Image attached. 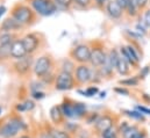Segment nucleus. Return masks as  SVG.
<instances>
[{
  "mask_svg": "<svg viewBox=\"0 0 150 138\" xmlns=\"http://www.w3.org/2000/svg\"><path fill=\"white\" fill-rule=\"evenodd\" d=\"M12 18L22 26H26L35 20V12L26 5H16L12 9Z\"/></svg>",
  "mask_w": 150,
  "mask_h": 138,
  "instance_id": "obj_1",
  "label": "nucleus"
},
{
  "mask_svg": "<svg viewBox=\"0 0 150 138\" xmlns=\"http://www.w3.org/2000/svg\"><path fill=\"white\" fill-rule=\"evenodd\" d=\"M32 8L41 16H50L57 11V5L54 0H30Z\"/></svg>",
  "mask_w": 150,
  "mask_h": 138,
  "instance_id": "obj_2",
  "label": "nucleus"
},
{
  "mask_svg": "<svg viewBox=\"0 0 150 138\" xmlns=\"http://www.w3.org/2000/svg\"><path fill=\"white\" fill-rule=\"evenodd\" d=\"M23 128H25V123L20 118L13 117L2 125V128L0 129V136L2 138H12L16 136L18 132Z\"/></svg>",
  "mask_w": 150,
  "mask_h": 138,
  "instance_id": "obj_3",
  "label": "nucleus"
},
{
  "mask_svg": "<svg viewBox=\"0 0 150 138\" xmlns=\"http://www.w3.org/2000/svg\"><path fill=\"white\" fill-rule=\"evenodd\" d=\"M75 86V77L72 73L62 71L55 80V88L57 91H69Z\"/></svg>",
  "mask_w": 150,
  "mask_h": 138,
  "instance_id": "obj_4",
  "label": "nucleus"
},
{
  "mask_svg": "<svg viewBox=\"0 0 150 138\" xmlns=\"http://www.w3.org/2000/svg\"><path fill=\"white\" fill-rule=\"evenodd\" d=\"M71 57L72 59L80 63V64H86L91 61V49L85 45V44H79L71 51Z\"/></svg>",
  "mask_w": 150,
  "mask_h": 138,
  "instance_id": "obj_5",
  "label": "nucleus"
},
{
  "mask_svg": "<svg viewBox=\"0 0 150 138\" xmlns=\"http://www.w3.org/2000/svg\"><path fill=\"white\" fill-rule=\"evenodd\" d=\"M51 65H52V64H51L50 57H48V56H41L38 61L35 62L34 72H35V74H36L38 77L42 78V77H44L45 74L49 73Z\"/></svg>",
  "mask_w": 150,
  "mask_h": 138,
  "instance_id": "obj_6",
  "label": "nucleus"
},
{
  "mask_svg": "<svg viewBox=\"0 0 150 138\" xmlns=\"http://www.w3.org/2000/svg\"><path fill=\"white\" fill-rule=\"evenodd\" d=\"M33 64V58L32 56H25L20 59H16V62L14 63V70L18 74H26Z\"/></svg>",
  "mask_w": 150,
  "mask_h": 138,
  "instance_id": "obj_7",
  "label": "nucleus"
},
{
  "mask_svg": "<svg viewBox=\"0 0 150 138\" xmlns=\"http://www.w3.org/2000/svg\"><path fill=\"white\" fill-rule=\"evenodd\" d=\"M107 59L106 54L101 48H94L91 50V61L90 63L96 68H101Z\"/></svg>",
  "mask_w": 150,
  "mask_h": 138,
  "instance_id": "obj_8",
  "label": "nucleus"
},
{
  "mask_svg": "<svg viewBox=\"0 0 150 138\" xmlns=\"http://www.w3.org/2000/svg\"><path fill=\"white\" fill-rule=\"evenodd\" d=\"M23 45H25V49L27 51V54H33L38 50V44H40V39L36 35L34 34H28L26 35L23 38H21Z\"/></svg>",
  "mask_w": 150,
  "mask_h": 138,
  "instance_id": "obj_9",
  "label": "nucleus"
},
{
  "mask_svg": "<svg viewBox=\"0 0 150 138\" xmlns=\"http://www.w3.org/2000/svg\"><path fill=\"white\" fill-rule=\"evenodd\" d=\"M75 78L79 84H85L91 80V70L85 64H80L75 70Z\"/></svg>",
  "mask_w": 150,
  "mask_h": 138,
  "instance_id": "obj_10",
  "label": "nucleus"
},
{
  "mask_svg": "<svg viewBox=\"0 0 150 138\" xmlns=\"http://www.w3.org/2000/svg\"><path fill=\"white\" fill-rule=\"evenodd\" d=\"M23 26L21 23H19L15 19H13L12 16L11 18H7L2 21L1 26H0V29L2 33H13V32H18L22 28Z\"/></svg>",
  "mask_w": 150,
  "mask_h": 138,
  "instance_id": "obj_11",
  "label": "nucleus"
},
{
  "mask_svg": "<svg viewBox=\"0 0 150 138\" xmlns=\"http://www.w3.org/2000/svg\"><path fill=\"white\" fill-rule=\"evenodd\" d=\"M113 124H114V120L110 115H104V116H100L98 118V121L96 122V130L101 135L103 132H105L106 130L113 128Z\"/></svg>",
  "mask_w": 150,
  "mask_h": 138,
  "instance_id": "obj_12",
  "label": "nucleus"
},
{
  "mask_svg": "<svg viewBox=\"0 0 150 138\" xmlns=\"http://www.w3.org/2000/svg\"><path fill=\"white\" fill-rule=\"evenodd\" d=\"M27 51L25 49V45L22 43L21 39H15L13 43H12V58H15V59H20L25 56H27Z\"/></svg>",
  "mask_w": 150,
  "mask_h": 138,
  "instance_id": "obj_13",
  "label": "nucleus"
},
{
  "mask_svg": "<svg viewBox=\"0 0 150 138\" xmlns=\"http://www.w3.org/2000/svg\"><path fill=\"white\" fill-rule=\"evenodd\" d=\"M106 9H107L110 16L113 18V19H119V18H121L122 11H123V9L117 5V2H116L115 0H110V1L107 2Z\"/></svg>",
  "mask_w": 150,
  "mask_h": 138,
  "instance_id": "obj_14",
  "label": "nucleus"
},
{
  "mask_svg": "<svg viewBox=\"0 0 150 138\" xmlns=\"http://www.w3.org/2000/svg\"><path fill=\"white\" fill-rule=\"evenodd\" d=\"M63 111H62V107L61 106H54L50 109V118L54 123L59 124L63 120Z\"/></svg>",
  "mask_w": 150,
  "mask_h": 138,
  "instance_id": "obj_15",
  "label": "nucleus"
},
{
  "mask_svg": "<svg viewBox=\"0 0 150 138\" xmlns=\"http://www.w3.org/2000/svg\"><path fill=\"white\" fill-rule=\"evenodd\" d=\"M115 69L117 70V72H119L120 74L126 75V74L129 73V63H128L125 58L119 57V59H117V64H116V68H115Z\"/></svg>",
  "mask_w": 150,
  "mask_h": 138,
  "instance_id": "obj_16",
  "label": "nucleus"
},
{
  "mask_svg": "<svg viewBox=\"0 0 150 138\" xmlns=\"http://www.w3.org/2000/svg\"><path fill=\"white\" fill-rule=\"evenodd\" d=\"M12 57V43L0 44V61H6Z\"/></svg>",
  "mask_w": 150,
  "mask_h": 138,
  "instance_id": "obj_17",
  "label": "nucleus"
},
{
  "mask_svg": "<svg viewBox=\"0 0 150 138\" xmlns=\"http://www.w3.org/2000/svg\"><path fill=\"white\" fill-rule=\"evenodd\" d=\"M62 111H63V115L65 117H69V118H72L76 117L75 115V109H74V104H69V102H65L62 106Z\"/></svg>",
  "mask_w": 150,
  "mask_h": 138,
  "instance_id": "obj_18",
  "label": "nucleus"
},
{
  "mask_svg": "<svg viewBox=\"0 0 150 138\" xmlns=\"http://www.w3.org/2000/svg\"><path fill=\"white\" fill-rule=\"evenodd\" d=\"M140 130H139V127L136 125H129L121 135H122V138H132L134 137L136 134H139Z\"/></svg>",
  "mask_w": 150,
  "mask_h": 138,
  "instance_id": "obj_19",
  "label": "nucleus"
},
{
  "mask_svg": "<svg viewBox=\"0 0 150 138\" xmlns=\"http://www.w3.org/2000/svg\"><path fill=\"white\" fill-rule=\"evenodd\" d=\"M123 113H125L128 117H130V118H133V120H136V121H144V115L141 114L139 110H123Z\"/></svg>",
  "mask_w": 150,
  "mask_h": 138,
  "instance_id": "obj_20",
  "label": "nucleus"
},
{
  "mask_svg": "<svg viewBox=\"0 0 150 138\" xmlns=\"http://www.w3.org/2000/svg\"><path fill=\"white\" fill-rule=\"evenodd\" d=\"M137 5L135 2V0H128V4H127V7H126V11L128 13V15L130 16H135L137 14Z\"/></svg>",
  "mask_w": 150,
  "mask_h": 138,
  "instance_id": "obj_21",
  "label": "nucleus"
},
{
  "mask_svg": "<svg viewBox=\"0 0 150 138\" xmlns=\"http://www.w3.org/2000/svg\"><path fill=\"white\" fill-rule=\"evenodd\" d=\"M15 41V35L12 33H2L0 34V44H8Z\"/></svg>",
  "mask_w": 150,
  "mask_h": 138,
  "instance_id": "obj_22",
  "label": "nucleus"
},
{
  "mask_svg": "<svg viewBox=\"0 0 150 138\" xmlns=\"http://www.w3.org/2000/svg\"><path fill=\"white\" fill-rule=\"evenodd\" d=\"M108 57V61H110V64L112 65L113 69H115L116 68V64H117V59H119V55H117V51L116 50H112L111 52H110V56H107Z\"/></svg>",
  "mask_w": 150,
  "mask_h": 138,
  "instance_id": "obj_23",
  "label": "nucleus"
},
{
  "mask_svg": "<svg viewBox=\"0 0 150 138\" xmlns=\"http://www.w3.org/2000/svg\"><path fill=\"white\" fill-rule=\"evenodd\" d=\"M74 109H75L76 116H83L86 111V106L84 104H74Z\"/></svg>",
  "mask_w": 150,
  "mask_h": 138,
  "instance_id": "obj_24",
  "label": "nucleus"
},
{
  "mask_svg": "<svg viewBox=\"0 0 150 138\" xmlns=\"http://www.w3.org/2000/svg\"><path fill=\"white\" fill-rule=\"evenodd\" d=\"M121 55H122L121 57L125 58L130 65H136V63H135V62L133 61V58L130 57V55H129V52H128V50H127L126 46H122V48H121Z\"/></svg>",
  "mask_w": 150,
  "mask_h": 138,
  "instance_id": "obj_25",
  "label": "nucleus"
},
{
  "mask_svg": "<svg viewBox=\"0 0 150 138\" xmlns=\"http://www.w3.org/2000/svg\"><path fill=\"white\" fill-rule=\"evenodd\" d=\"M50 135L52 138H71L67 131H63V130H52Z\"/></svg>",
  "mask_w": 150,
  "mask_h": 138,
  "instance_id": "obj_26",
  "label": "nucleus"
},
{
  "mask_svg": "<svg viewBox=\"0 0 150 138\" xmlns=\"http://www.w3.org/2000/svg\"><path fill=\"white\" fill-rule=\"evenodd\" d=\"M62 68H63V71H64V72H69V73H72V72L76 70L74 63H71V62L68 61V59L63 61V65H62Z\"/></svg>",
  "mask_w": 150,
  "mask_h": 138,
  "instance_id": "obj_27",
  "label": "nucleus"
},
{
  "mask_svg": "<svg viewBox=\"0 0 150 138\" xmlns=\"http://www.w3.org/2000/svg\"><path fill=\"white\" fill-rule=\"evenodd\" d=\"M114 137H117V130L114 127L101 134V138H114Z\"/></svg>",
  "mask_w": 150,
  "mask_h": 138,
  "instance_id": "obj_28",
  "label": "nucleus"
},
{
  "mask_svg": "<svg viewBox=\"0 0 150 138\" xmlns=\"http://www.w3.org/2000/svg\"><path fill=\"white\" fill-rule=\"evenodd\" d=\"M126 48H127V50H128V52H129L130 57L133 58V61L137 64V63L140 62V56H139V54L135 51V49H134L132 45H128V46H126Z\"/></svg>",
  "mask_w": 150,
  "mask_h": 138,
  "instance_id": "obj_29",
  "label": "nucleus"
},
{
  "mask_svg": "<svg viewBox=\"0 0 150 138\" xmlns=\"http://www.w3.org/2000/svg\"><path fill=\"white\" fill-rule=\"evenodd\" d=\"M98 92H99V89H98V87H88L85 92H83V91H79V93L80 94H84V95H86V96H93V95H96V94H98Z\"/></svg>",
  "mask_w": 150,
  "mask_h": 138,
  "instance_id": "obj_30",
  "label": "nucleus"
},
{
  "mask_svg": "<svg viewBox=\"0 0 150 138\" xmlns=\"http://www.w3.org/2000/svg\"><path fill=\"white\" fill-rule=\"evenodd\" d=\"M120 84L125 86H136L139 84V80L136 78H129L126 80H120Z\"/></svg>",
  "mask_w": 150,
  "mask_h": 138,
  "instance_id": "obj_31",
  "label": "nucleus"
},
{
  "mask_svg": "<svg viewBox=\"0 0 150 138\" xmlns=\"http://www.w3.org/2000/svg\"><path fill=\"white\" fill-rule=\"evenodd\" d=\"M56 2V5H59V6H63V7H69L74 0H54Z\"/></svg>",
  "mask_w": 150,
  "mask_h": 138,
  "instance_id": "obj_32",
  "label": "nucleus"
},
{
  "mask_svg": "<svg viewBox=\"0 0 150 138\" xmlns=\"http://www.w3.org/2000/svg\"><path fill=\"white\" fill-rule=\"evenodd\" d=\"M136 109L143 114V115H150V108H147V107H143V106H136Z\"/></svg>",
  "mask_w": 150,
  "mask_h": 138,
  "instance_id": "obj_33",
  "label": "nucleus"
},
{
  "mask_svg": "<svg viewBox=\"0 0 150 138\" xmlns=\"http://www.w3.org/2000/svg\"><path fill=\"white\" fill-rule=\"evenodd\" d=\"M143 23L146 26L150 27V9H148L146 13H144V16H143Z\"/></svg>",
  "mask_w": 150,
  "mask_h": 138,
  "instance_id": "obj_34",
  "label": "nucleus"
},
{
  "mask_svg": "<svg viewBox=\"0 0 150 138\" xmlns=\"http://www.w3.org/2000/svg\"><path fill=\"white\" fill-rule=\"evenodd\" d=\"M25 107H26V110H32V109H34V107H35V104L33 102V101H30V100H27V101H25Z\"/></svg>",
  "mask_w": 150,
  "mask_h": 138,
  "instance_id": "obj_35",
  "label": "nucleus"
},
{
  "mask_svg": "<svg viewBox=\"0 0 150 138\" xmlns=\"http://www.w3.org/2000/svg\"><path fill=\"white\" fill-rule=\"evenodd\" d=\"M33 98L41 100V99L44 98V93H43V92H40V91H34V92H33Z\"/></svg>",
  "mask_w": 150,
  "mask_h": 138,
  "instance_id": "obj_36",
  "label": "nucleus"
},
{
  "mask_svg": "<svg viewBox=\"0 0 150 138\" xmlns=\"http://www.w3.org/2000/svg\"><path fill=\"white\" fill-rule=\"evenodd\" d=\"M135 2H136V5H137L139 8H143V7L147 6L148 0H135Z\"/></svg>",
  "mask_w": 150,
  "mask_h": 138,
  "instance_id": "obj_37",
  "label": "nucleus"
},
{
  "mask_svg": "<svg viewBox=\"0 0 150 138\" xmlns=\"http://www.w3.org/2000/svg\"><path fill=\"white\" fill-rule=\"evenodd\" d=\"M76 4H78V5H80V6H88L90 4H91V0H74Z\"/></svg>",
  "mask_w": 150,
  "mask_h": 138,
  "instance_id": "obj_38",
  "label": "nucleus"
},
{
  "mask_svg": "<svg viewBox=\"0 0 150 138\" xmlns=\"http://www.w3.org/2000/svg\"><path fill=\"white\" fill-rule=\"evenodd\" d=\"M116 2H117V5L122 8V9H126V7H127V4H128V0H115Z\"/></svg>",
  "mask_w": 150,
  "mask_h": 138,
  "instance_id": "obj_39",
  "label": "nucleus"
},
{
  "mask_svg": "<svg viewBox=\"0 0 150 138\" xmlns=\"http://www.w3.org/2000/svg\"><path fill=\"white\" fill-rule=\"evenodd\" d=\"M116 93H119V94H125V95H128L129 94V92L126 89V88H115L114 89Z\"/></svg>",
  "mask_w": 150,
  "mask_h": 138,
  "instance_id": "obj_40",
  "label": "nucleus"
},
{
  "mask_svg": "<svg viewBox=\"0 0 150 138\" xmlns=\"http://www.w3.org/2000/svg\"><path fill=\"white\" fill-rule=\"evenodd\" d=\"M132 138H147V135H146L144 131H140L139 134H136L134 137H132Z\"/></svg>",
  "mask_w": 150,
  "mask_h": 138,
  "instance_id": "obj_41",
  "label": "nucleus"
},
{
  "mask_svg": "<svg viewBox=\"0 0 150 138\" xmlns=\"http://www.w3.org/2000/svg\"><path fill=\"white\" fill-rule=\"evenodd\" d=\"M136 29H137V32H142L143 34L146 33V28L141 25V23H139V25H136Z\"/></svg>",
  "mask_w": 150,
  "mask_h": 138,
  "instance_id": "obj_42",
  "label": "nucleus"
},
{
  "mask_svg": "<svg viewBox=\"0 0 150 138\" xmlns=\"http://www.w3.org/2000/svg\"><path fill=\"white\" fill-rule=\"evenodd\" d=\"M16 110H19V111H25L26 110V107H25V104H19L16 106Z\"/></svg>",
  "mask_w": 150,
  "mask_h": 138,
  "instance_id": "obj_43",
  "label": "nucleus"
},
{
  "mask_svg": "<svg viewBox=\"0 0 150 138\" xmlns=\"http://www.w3.org/2000/svg\"><path fill=\"white\" fill-rule=\"evenodd\" d=\"M5 12H6V7L1 5V6H0V19H1V16L5 14Z\"/></svg>",
  "mask_w": 150,
  "mask_h": 138,
  "instance_id": "obj_44",
  "label": "nucleus"
},
{
  "mask_svg": "<svg viewBox=\"0 0 150 138\" xmlns=\"http://www.w3.org/2000/svg\"><path fill=\"white\" fill-rule=\"evenodd\" d=\"M149 71H150V69H149V68H148V66H147L146 69H144V70H143V71H142V73H141V75H142V78H144V77L147 75V73H148Z\"/></svg>",
  "mask_w": 150,
  "mask_h": 138,
  "instance_id": "obj_45",
  "label": "nucleus"
},
{
  "mask_svg": "<svg viewBox=\"0 0 150 138\" xmlns=\"http://www.w3.org/2000/svg\"><path fill=\"white\" fill-rule=\"evenodd\" d=\"M40 138H52V137H51V135H50L49 132H43Z\"/></svg>",
  "mask_w": 150,
  "mask_h": 138,
  "instance_id": "obj_46",
  "label": "nucleus"
},
{
  "mask_svg": "<svg viewBox=\"0 0 150 138\" xmlns=\"http://www.w3.org/2000/svg\"><path fill=\"white\" fill-rule=\"evenodd\" d=\"M96 2H97L99 6H101V5H104L106 1H105V0H96Z\"/></svg>",
  "mask_w": 150,
  "mask_h": 138,
  "instance_id": "obj_47",
  "label": "nucleus"
},
{
  "mask_svg": "<svg viewBox=\"0 0 150 138\" xmlns=\"http://www.w3.org/2000/svg\"><path fill=\"white\" fill-rule=\"evenodd\" d=\"M143 99L147 100V101H150V98L149 96H147V94H143Z\"/></svg>",
  "mask_w": 150,
  "mask_h": 138,
  "instance_id": "obj_48",
  "label": "nucleus"
},
{
  "mask_svg": "<svg viewBox=\"0 0 150 138\" xmlns=\"http://www.w3.org/2000/svg\"><path fill=\"white\" fill-rule=\"evenodd\" d=\"M20 138H30L29 136H27V135H23V136H21Z\"/></svg>",
  "mask_w": 150,
  "mask_h": 138,
  "instance_id": "obj_49",
  "label": "nucleus"
},
{
  "mask_svg": "<svg viewBox=\"0 0 150 138\" xmlns=\"http://www.w3.org/2000/svg\"><path fill=\"white\" fill-rule=\"evenodd\" d=\"M1 110H2V109H1V107H0V114H1Z\"/></svg>",
  "mask_w": 150,
  "mask_h": 138,
  "instance_id": "obj_50",
  "label": "nucleus"
},
{
  "mask_svg": "<svg viewBox=\"0 0 150 138\" xmlns=\"http://www.w3.org/2000/svg\"><path fill=\"white\" fill-rule=\"evenodd\" d=\"M114 138H117V137H114Z\"/></svg>",
  "mask_w": 150,
  "mask_h": 138,
  "instance_id": "obj_51",
  "label": "nucleus"
},
{
  "mask_svg": "<svg viewBox=\"0 0 150 138\" xmlns=\"http://www.w3.org/2000/svg\"><path fill=\"white\" fill-rule=\"evenodd\" d=\"M105 1H107V0H105Z\"/></svg>",
  "mask_w": 150,
  "mask_h": 138,
  "instance_id": "obj_52",
  "label": "nucleus"
}]
</instances>
